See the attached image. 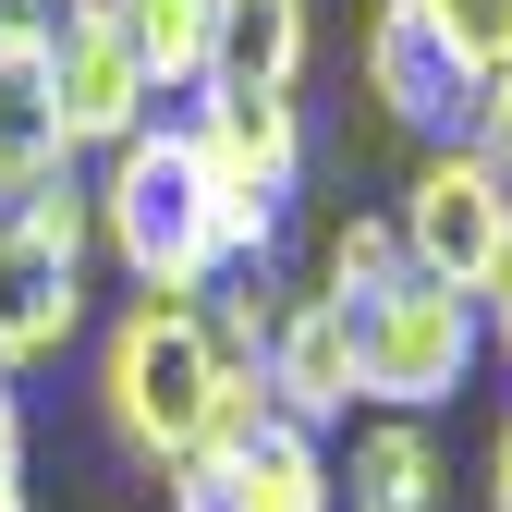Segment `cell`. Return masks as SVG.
Returning <instances> with one entry per match:
<instances>
[{
    "instance_id": "6da1fadb",
    "label": "cell",
    "mask_w": 512,
    "mask_h": 512,
    "mask_svg": "<svg viewBox=\"0 0 512 512\" xmlns=\"http://www.w3.org/2000/svg\"><path fill=\"white\" fill-rule=\"evenodd\" d=\"M86 208H98V244L122 256L135 293L196 305V293L232 269V244H220V183H208V159H196L183 122H135V135L110 147V171L86 183Z\"/></svg>"
},
{
    "instance_id": "7a4b0ae2",
    "label": "cell",
    "mask_w": 512,
    "mask_h": 512,
    "mask_svg": "<svg viewBox=\"0 0 512 512\" xmlns=\"http://www.w3.org/2000/svg\"><path fill=\"white\" fill-rule=\"evenodd\" d=\"M220 330H208V305H171V293H135L110 317V342H98V415L110 439L135 464H183L208 439V403H220Z\"/></svg>"
},
{
    "instance_id": "3957f363",
    "label": "cell",
    "mask_w": 512,
    "mask_h": 512,
    "mask_svg": "<svg viewBox=\"0 0 512 512\" xmlns=\"http://www.w3.org/2000/svg\"><path fill=\"white\" fill-rule=\"evenodd\" d=\"M86 256H98V208L74 171H49L37 196H0V378L49 366L86 330Z\"/></svg>"
},
{
    "instance_id": "277c9868",
    "label": "cell",
    "mask_w": 512,
    "mask_h": 512,
    "mask_svg": "<svg viewBox=\"0 0 512 512\" xmlns=\"http://www.w3.org/2000/svg\"><path fill=\"white\" fill-rule=\"evenodd\" d=\"M476 366H488V317H476V293L403 269L391 293L354 305V391H366L378 415H439L452 391H476Z\"/></svg>"
},
{
    "instance_id": "5b68a950",
    "label": "cell",
    "mask_w": 512,
    "mask_h": 512,
    "mask_svg": "<svg viewBox=\"0 0 512 512\" xmlns=\"http://www.w3.org/2000/svg\"><path fill=\"white\" fill-rule=\"evenodd\" d=\"M183 135H196V159L220 183L232 269H269V256H281V220H293V183H305V110L293 98H244V86H196Z\"/></svg>"
},
{
    "instance_id": "8992f818",
    "label": "cell",
    "mask_w": 512,
    "mask_h": 512,
    "mask_svg": "<svg viewBox=\"0 0 512 512\" xmlns=\"http://www.w3.org/2000/svg\"><path fill=\"white\" fill-rule=\"evenodd\" d=\"M391 232H403V256L427 281H452V293H488V269L512 256V183L464 147V135H439L427 159H415V183H403V208H391Z\"/></svg>"
},
{
    "instance_id": "52a82bcc",
    "label": "cell",
    "mask_w": 512,
    "mask_h": 512,
    "mask_svg": "<svg viewBox=\"0 0 512 512\" xmlns=\"http://www.w3.org/2000/svg\"><path fill=\"white\" fill-rule=\"evenodd\" d=\"M37 61H49V98H61V135H74V159H86V147L110 159L135 122H159V86H147V61L122 49L110 0H74V13L37 37Z\"/></svg>"
},
{
    "instance_id": "ba28073f",
    "label": "cell",
    "mask_w": 512,
    "mask_h": 512,
    "mask_svg": "<svg viewBox=\"0 0 512 512\" xmlns=\"http://www.w3.org/2000/svg\"><path fill=\"white\" fill-rule=\"evenodd\" d=\"M366 98L378 110H391L403 122V135H464V98H476V61L452 49V37H439L427 13H415V0H378V13H366Z\"/></svg>"
},
{
    "instance_id": "9c48e42d",
    "label": "cell",
    "mask_w": 512,
    "mask_h": 512,
    "mask_svg": "<svg viewBox=\"0 0 512 512\" xmlns=\"http://www.w3.org/2000/svg\"><path fill=\"white\" fill-rule=\"evenodd\" d=\"M256 378H269V403H281L293 427L330 439V427L366 403V391H354V305L281 293V305H269V342H256Z\"/></svg>"
},
{
    "instance_id": "30bf717a",
    "label": "cell",
    "mask_w": 512,
    "mask_h": 512,
    "mask_svg": "<svg viewBox=\"0 0 512 512\" xmlns=\"http://www.w3.org/2000/svg\"><path fill=\"white\" fill-rule=\"evenodd\" d=\"M317 49V0H208V86L293 98Z\"/></svg>"
},
{
    "instance_id": "8fae6325",
    "label": "cell",
    "mask_w": 512,
    "mask_h": 512,
    "mask_svg": "<svg viewBox=\"0 0 512 512\" xmlns=\"http://www.w3.org/2000/svg\"><path fill=\"white\" fill-rule=\"evenodd\" d=\"M220 464H232V500H244V512H342L330 439L293 427V415H269V427H256L244 452H220Z\"/></svg>"
},
{
    "instance_id": "7c38bea8",
    "label": "cell",
    "mask_w": 512,
    "mask_h": 512,
    "mask_svg": "<svg viewBox=\"0 0 512 512\" xmlns=\"http://www.w3.org/2000/svg\"><path fill=\"white\" fill-rule=\"evenodd\" d=\"M49 171H74V135H61V98H49V61H37V49H0V196H37Z\"/></svg>"
},
{
    "instance_id": "4fadbf2b",
    "label": "cell",
    "mask_w": 512,
    "mask_h": 512,
    "mask_svg": "<svg viewBox=\"0 0 512 512\" xmlns=\"http://www.w3.org/2000/svg\"><path fill=\"white\" fill-rule=\"evenodd\" d=\"M330 476H342V512H439V452L415 415H378L354 439V464H330Z\"/></svg>"
},
{
    "instance_id": "5bb4252c",
    "label": "cell",
    "mask_w": 512,
    "mask_h": 512,
    "mask_svg": "<svg viewBox=\"0 0 512 512\" xmlns=\"http://www.w3.org/2000/svg\"><path fill=\"white\" fill-rule=\"evenodd\" d=\"M110 25H122V49L147 61L159 98H196L208 86V0H110Z\"/></svg>"
},
{
    "instance_id": "9a60e30c",
    "label": "cell",
    "mask_w": 512,
    "mask_h": 512,
    "mask_svg": "<svg viewBox=\"0 0 512 512\" xmlns=\"http://www.w3.org/2000/svg\"><path fill=\"white\" fill-rule=\"evenodd\" d=\"M403 269H415V256H403L391 220H342V232H330V269H317V293H330V305H366V293H391Z\"/></svg>"
},
{
    "instance_id": "2e32d148",
    "label": "cell",
    "mask_w": 512,
    "mask_h": 512,
    "mask_svg": "<svg viewBox=\"0 0 512 512\" xmlns=\"http://www.w3.org/2000/svg\"><path fill=\"white\" fill-rule=\"evenodd\" d=\"M415 13H427L439 37H452V49L476 61V74H500V61H512V0H415Z\"/></svg>"
},
{
    "instance_id": "e0dca14e",
    "label": "cell",
    "mask_w": 512,
    "mask_h": 512,
    "mask_svg": "<svg viewBox=\"0 0 512 512\" xmlns=\"http://www.w3.org/2000/svg\"><path fill=\"white\" fill-rule=\"evenodd\" d=\"M464 147L512 183V61H500V74H476V98H464Z\"/></svg>"
},
{
    "instance_id": "ac0fdd59",
    "label": "cell",
    "mask_w": 512,
    "mask_h": 512,
    "mask_svg": "<svg viewBox=\"0 0 512 512\" xmlns=\"http://www.w3.org/2000/svg\"><path fill=\"white\" fill-rule=\"evenodd\" d=\"M159 500H171V512H244L220 452H183V464H159Z\"/></svg>"
},
{
    "instance_id": "d6986e66",
    "label": "cell",
    "mask_w": 512,
    "mask_h": 512,
    "mask_svg": "<svg viewBox=\"0 0 512 512\" xmlns=\"http://www.w3.org/2000/svg\"><path fill=\"white\" fill-rule=\"evenodd\" d=\"M0 500H25V391L0 378Z\"/></svg>"
},
{
    "instance_id": "ffe728a7",
    "label": "cell",
    "mask_w": 512,
    "mask_h": 512,
    "mask_svg": "<svg viewBox=\"0 0 512 512\" xmlns=\"http://www.w3.org/2000/svg\"><path fill=\"white\" fill-rule=\"evenodd\" d=\"M61 13H74V0H0V49H37Z\"/></svg>"
},
{
    "instance_id": "44dd1931",
    "label": "cell",
    "mask_w": 512,
    "mask_h": 512,
    "mask_svg": "<svg viewBox=\"0 0 512 512\" xmlns=\"http://www.w3.org/2000/svg\"><path fill=\"white\" fill-rule=\"evenodd\" d=\"M476 317H488V354L512 366V256H500V269H488V293H476Z\"/></svg>"
},
{
    "instance_id": "7402d4cb",
    "label": "cell",
    "mask_w": 512,
    "mask_h": 512,
    "mask_svg": "<svg viewBox=\"0 0 512 512\" xmlns=\"http://www.w3.org/2000/svg\"><path fill=\"white\" fill-rule=\"evenodd\" d=\"M488 512H512V415H500V439H488Z\"/></svg>"
},
{
    "instance_id": "603a6c76",
    "label": "cell",
    "mask_w": 512,
    "mask_h": 512,
    "mask_svg": "<svg viewBox=\"0 0 512 512\" xmlns=\"http://www.w3.org/2000/svg\"><path fill=\"white\" fill-rule=\"evenodd\" d=\"M0 512H25V500H0Z\"/></svg>"
}]
</instances>
